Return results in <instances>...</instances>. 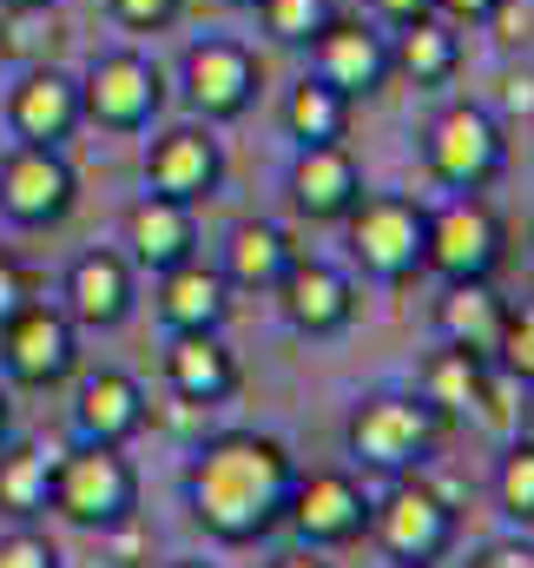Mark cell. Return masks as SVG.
Here are the masks:
<instances>
[{"mask_svg":"<svg viewBox=\"0 0 534 568\" xmlns=\"http://www.w3.org/2000/svg\"><path fill=\"white\" fill-rule=\"evenodd\" d=\"M290 483H297V463L265 429H218L185 463V503H192L198 529L232 549L258 542L284 523Z\"/></svg>","mask_w":534,"mask_h":568,"instance_id":"1","label":"cell"},{"mask_svg":"<svg viewBox=\"0 0 534 568\" xmlns=\"http://www.w3.org/2000/svg\"><path fill=\"white\" fill-rule=\"evenodd\" d=\"M138 509V469L126 463V449L113 443H73L53 463V516H66L73 529H126Z\"/></svg>","mask_w":534,"mask_h":568,"instance_id":"2","label":"cell"},{"mask_svg":"<svg viewBox=\"0 0 534 568\" xmlns=\"http://www.w3.org/2000/svg\"><path fill=\"white\" fill-rule=\"evenodd\" d=\"M442 424H449V417H442L422 390H415V397L383 390V397H363V404L350 410L343 443H350V456H357L363 469H383V476H415V469L429 463V449H435Z\"/></svg>","mask_w":534,"mask_h":568,"instance_id":"3","label":"cell"},{"mask_svg":"<svg viewBox=\"0 0 534 568\" xmlns=\"http://www.w3.org/2000/svg\"><path fill=\"white\" fill-rule=\"evenodd\" d=\"M350 258L383 284H409L422 272V245H429V212L402 192H363L350 205Z\"/></svg>","mask_w":534,"mask_h":568,"instance_id":"4","label":"cell"},{"mask_svg":"<svg viewBox=\"0 0 534 568\" xmlns=\"http://www.w3.org/2000/svg\"><path fill=\"white\" fill-rule=\"evenodd\" d=\"M370 536L383 542L390 562H442L455 549V509L442 489H429L422 476H397V489L383 503H370Z\"/></svg>","mask_w":534,"mask_h":568,"instance_id":"5","label":"cell"},{"mask_svg":"<svg viewBox=\"0 0 534 568\" xmlns=\"http://www.w3.org/2000/svg\"><path fill=\"white\" fill-rule=\"evenodd\" d=\"M502 165H509V140H502V120L489 106L455 100V106L435 113V126H429V172L449 192H482Z\"/></svg>","mask_w":534,"mask_h":568,"instance_id":"6","label":"cell"},{"mask_svg":"<svg viewBox=\"0 0 534 568\" xmlns=\"http://www.w3.org/2000/svg\"><path fill=\"white\" fill-rule=\"evenodd\" d=\"M495 265H502V219L489 212V199L455 192L442 212H429L422 272L462 284V278H495Z\"/></svg>","mask_w":534,"mask_h":568,"instance_id":"7","label":"cell"},{"mask_svg":"<svg viewBox=\"0 0 534 568\" xmlns=\"http://www.w3.org/2000/svg\"><path fill=\"white\" fill-rule=\"evenodd\" d=\"M0 364H7L13 384L53 390V384H66L73 364H80V324H73L66 311H53V304H27V311H13V317L0 324Z\"/></svg>","mask_w":534,"mask_h":568,"instance_id":"8","label":"cell"},{"mask_svg":"<svg viewBox=\"0 0 534 568\" xmlns=\"http://www.w3.org/2000/svg\"><path fill=\"white\" fill-rule=\"evenodd\" d=\"M73 165L60 159V145H27L13 140L0 152V219L40 232V225H60L73 212Z\"/></svg>","mask_w":534,"mask_h":568,"instance_id":"9","label":"cell"},{"mask_svg":"<svg viewBox=\"0 0 534 568\" xmlns=\"http://www.w3.org/2000/svg\"><path fill=\"white\" fill-rule=\"evenodd\" d=\"M284 523H297L304 549H350L370 536V496L350 469H310L290 483Z\"/></svg>","mask_w":534,"mask_h":568,"instance_id":"10","label":"cell"},{"mask_svg":"<svg viewBox=\"0 0 534 568\" xmlns=\"http://www.w3.org/2000/svg\"><path fill=\"white\" fill-rule=\"evenodd\" d=\"M158 100H165L158 67H152L145 53H126V47H120V53H100L93 73L80 80V120L113 126V133L145 126V120L158 113Z\"/></svg>","mask_w":534,"mask_h":568,"instance_id":"11","label":"cell"},{"mask_svg":"<svg viewBox=\"0 0 534 568\" xmlns=\"http://www.w3.org/2000/svg\"><path fill=\"white\" fill-rule=\"evenodd\" d=\"M310 73L324 87H337L343 100H363L383 87L390 73V40L370 27V20H350V13H330L324 33L310 40Z\"/></svg>","mask_w":534,"mask_h":568,"instance_id":"12","label":"cell"},{"mask_svg":"<svg viewBox=\"0 0 534 568\" xmlns=\"http://www.w3.org/2000/svg\"><path fill=\"white\" fill-rule=\"evenodd\" d=\"M218 179H225V152L212 140V126H165L145 152V192L158 199L198 205L218 192Z\"/></svg>","mask_w":534,"mask_h":568,"instance_id":"13","label":"cell"},{"mask_svg":"<svg viewBox=\"0 0 534 568\" xmlns=\"http://www.w3.org/2000/svg\"><path fill=\"white\" fill-rule=\"evenodd\" d=\"M277 304H284V324L297 337H337L357 317V284H350V272H337L324 258H297L277 278Z\"/></svg>","mask_w":534,"mask_h":568,"instance_id":"14","label":"cell"},{"mask_svg":"<svg viewBox=\"0 0 534 568\" xmlns=\"http://www.w3.org/2000/svg\"><path fill=\"white\" fill-rule=\"evenodd\" d=\"M185 93L205 120H238L258 100V60L238 40H198L185 53Z\"/></svg>","mask_w":534,"mask_h":568,"instance_id":"15","label":"cell"},{"mask_svg":"<svg viewBox=\"0 0 534 568\" xmlns=\"http://www.w3.org/2000/svg\"><path fill=\"white\" fill-rule=\"evenodd\" d=\"M145 429V390L126 371H86L73 384V436L80 443H113L126 449Z\"/></svg>","mask_w":534,"mask_h":568,"instance_id":"16","label":"cell"},{"mask_svg":"<svg viewBox=\"0 0 534 568\" xmlns=\"http://www.w3.org/2000/svg\"><path fill=\"white\" fill-rule=\"evenodd\" d=\"M7 126L27 145H60L80 126V80H66L60 67H27L7 93Z\"/></svg>","mask_w":534,"mask_h":568,"instance_id":"17","label":"cell"},{"mask_svg":"<svg viewBox=\"0 0 534 568\" xmlns=\"http://www.w3.org/2000/svg\"><path fill=\"white\" fill-rule=\"evenodd\" d=\"M363 199V172H357V159L337 145H297V165H290V205L304 212V219H317V225H330V219H350V205Z\"/></svg>","mask_w":534,"mask_h":568,"instance_id":"18","label":"cell"},{"mask_svg":"<svg viewBox=\"0 0 534 568\" xmlns=\"http://www.w3.org/2000/svg\"><path fill=\"white\" fill-rule=\"evenodd\" d=\"M165 384H172V397L212 410V404H225L238 390V357L225 351L218 331H172V344H165Z\"/></svg>","mask_w":534,"mask_h":568,"instance_id":"19","label":"cell"},{"mask_svg":"<svg viewBox=\"0 0 534 568\" xmlns=\"http://www.w3.org/2000/svg\"><path fill=\"white\" fill-rule=\"evenodd\" d=\"M133 311V258L120 252H80L66 265V317L86 331H113Z\"/></svg>","mask_w":534,"mask_h":568,"instance_id":"20","label":"cell"},{"mask_svg":"<svg viewBox=\"0 0 534 568\" xmlns=\"http://www.w3.org/2000/svg\"><path fill=\"white\" fill-rule=\"evenodd\" d=\"M126 245H133V265H145L158 278V272L198 258V219H192V205L145 192L133 212H126Z\"/></svg>","mask_w":534,"mask_h":568,"instance_id":"21","label":"cell"},{"mask_svg":"<svg viewBox=\"0 0 534 568\" xmlns=\"http://www.w3.org/2000/svg\"><path fill=\"white\" fill-rule=\"evenodd\" d=\"M232 317V284L218 265L185 258L172 272H158V324L165 331H218Z\"/></svg>","mask_w":534,"mask_h":568,"instance_id":"22","label":"cell"},{"mask_svg":"<svg viewBox=\"0 0 534 568\" xmlns=\"http://www.w3.org/2000/svg\"><path fill=\"white\" fill-rule=\"evenodd\" d=\"M502 317H509V297H502L489 278L449 284L442 304H435V331H442V344L475 351V357H495V344H502Z\"/></svg>","mask_w":534,"mask_h":568,"instance_id":"23","label":"cell"},{"mask_svg":"<svg viewBox=\"0 0 534 568\" xmlns=\"http://www.w3.org/2000/svg\"><path fill=\"white\" fill-rule=\"evenodd\" d=\"M297 265V245H290V232L284 225H270V219H245V225H232V239H225V284L232 291H277V278Z\"/></svg>","mask_w":534,"mask_h":568,"instance_id":"24","label":"cell"},{"mask_svg":"<svg viewBox=\"0 0 534 568\" xmlns=\"http://www.w3.org/2000/svg\"><path fill=\"white\" fill-rule=\"evenodd\" d=\"M53 463L60 449L47 443H0V516L40 523L53 509Z\"/></svg>","mask_w":534,"mask_h":568,"instance_id":"25","label":"cell"},{"mask_svg":"<svg viewBox=\"0 0 534 568\" xmlns=\"http://www.w3.org/2000/svg\"><path fill=\"white\" fill-rule=\"evenodd\" d=\"M489 371H495L489 357L442 344V351L422 364V397H429L442 417H469V410H482V404L495 397V377H489Z\"/></svg>","mask_w":534,"mask_h":568,"instance_id":"26","label":"cell"},{"mask_svg":"<svg viewBox=\"0 0 534 568\" xmlns=\"http://www.w3.org/2000/svg\"><path fill=\"white\" fill-rule=\"evenodd\" d=\"M390 67H402L415 87H442V80L462 67V40H455L449 20L422 13V20L397 27V40H390Z\"/></svg>","mask_w":534,"mask_h":568,"instance_id":"27","label":"cell"},{"mask_svg":"<svg viewBox=\"0 0 534 568\" xmlns=\"http://www.w3.org/2000/svg\"><path fill=\"white\" fill-rule=\"evenodd\" d=\"M350 126V100L337 87H324L317 73H304L290 93H284V133L297 145H337Z\"/></svg>","mask_w":534,"mask_h":568,"instance_id":"28","label":"cell"},{"mask_svg":"<svg viewBox=\"0 0 534 568\" xmlns=\"http://www.w3.org/2000/svg\"><path fill=\"white\" fill-rule=\"evenodd\" d=\"M495 509L509 516V523H534V436H515L509 449H502V463H495Z\"/></svg>","mask_w":534,"mask_h":568,"instance_id":"29","label":"cell"},{"mask_svg":"<svg viewBox=\"0 0 534 568\" xmlns=\"http://www.w3.org/2000/svg\"><path fill=\"white\" fill-rule=\"evenodd\" d=\"M337 7L330 0H258V20H265L270 40H284V47H310L317 33H324V20H330Z\"/></svg>","mask_w":534,"mask_h":568,"instance_id":"30","label":"cell"},{"mask_svg":"<svg viewBox=\"0 0 534 568\" xmlns=\"http://www.w3.org/2000/svg\"><path fill=\"white\" fill-rule=\"evenodd\" d=\"M502 377H515V384H534V304H509V317H502V344H495V357H489Z\"/></svg>","mask_w":534,"mask_h":568,"instance_id":"31","label":"cell"},{"mask_svg":"<svg viewBox=\"0 0 534 568\" xmlns=\"http://www.w3.org/2000/svg\"><path fill=\"white\" fill-rule=\"evenodd\" d=\"M0 568H60V549L33 529V523H13L0 536Z\"/></svg>","mask_w":534,"mask_h":568,"instance_id":"32","label":"cell"},{"mask_svg":"<svg viewBox=\"0 0 534 568\" xmlns=\"http://www.w3.org/2000/svg\"><path fill=\"white\" fill-rule=\"evenodd\" d=\"M185 13V0H113V20L133 27V33H158Z\"/></svg>","mask_w":534,"mask_h":568,"instance_id":"33","label":"cell"},{"mask_svg":"<svg viewBox=\"0 0 534 568\" xmlns=\"http://www.w3.org/2000/svg\"><path fill=\"white\" fill-rule=\"evenodd\" d=\"M27 304H33V284H27V272L0 252V324H7L13 311H27Z\"/></svg>","mask_w":534,"mask_h":568,"instance_id":"34","label":"cell"},{"mask_svg":"<svg viewBox=\"0 0 534 568\" xmlns=\"http://www.w3.org/2000/svg\"><path fill=\"white\" fill-rule=\"evenodd\" d=\"M489 27H495V40H534V13L528 7H515V0H495V13H489Z\"/></svg>","mask_w":534,"mask_h":568,"instance_id":"35","label":"cell"},{"mask_svg":"<svg viewBox=\"0 0 534 568\" xmlns=\"http://www.w3.org/2000/svg\"><path fill=\"white\" fill-rule=\"evenodd\" d=\"M489 13H495V0H435V20H449L455 33L462 27H489Z\"/></svg>","mask_w":534,"mask_h":568,"instance_id":"36","label":"cell"},{"mask_svg":"<svg viewBox=\"0 0 534 568\" xmlns=\"http://www.w3.org/2000/svg\"><path fill=\"white\" fill-rule=\"evenodd\" d=\"M502 113L534 120V73H502Z\"/></svg>","mask_w":534,"mask_h":568,"instance_id":"37","label":"cell"},{"mask_svg":"<svg viewBox=\"0 0 534 568\" xmlns=\"http://www.w3.org/2000/svg\"><path fill=\"white\" fill-rule=\"evenodd\" d=\"M469 568H534V542H495V549H482Z\"/></svg>","mask_w":534,"mask_h":568,"instance_id":"38","label":"cell"},{"mask_svg":"<svg viewBox=\"0 0 534 568\" xmlns=\"http://www.w3.org/2000/svg\"><path fill=\"white\" fill-rule=\"evenodd\" d=\"M377 13H383L390 27H409V20H422V13H435V0H377Z\"/></svg>","mask_w":534,"mask_h":568,"instance_id":"39","label":"cell"},{"mask_svg":"<svg viewBox=\"0 0 534 568\" xmlns=\"http://www.w3.org/2000/svg\"><path fill=\"white\" fill-rule=\"evenodd\" d=\"M270 568H330V562H324V549H304V542H297V549H284V556H270Z\"/></svg>","mask_w":534,"mask_h":568,"instance_id":"40","label":"cell"},{"mask_svg":"<svg viewBox=\"0 0 534 568\" xmlns=\"http://www.w3.org/2000/svg\"><path fill=\"white\" fill-rule=\"evenodd\" d=\"M0 7H53V0H0Z\"/></svg>","mask_w":534,"mask_h":568,"instance_id":"41","label":"cell"},{"mask_svg":"<svg viewBox=\"0 0 534 568\" xmlns=\"http://www.w3.org/2000/svg\"><path fill=\"white\" fill-rule=\"evenodd\" d=\"M0 443H7V390H0Z\"/></svg>","mask_w":534,"mask_h":568,"instance_id":"42","label":"cell"},{"mask_svg":"<svg viewBox=\"0 0 534 568\" xmlns=\"http://www.w3.org/2000/svg\"><path fill=\"white\" fill-rule=\"evenodd\" d=\"M172 568H212V562H172Z\"/></svg>","mask_w":534,"mask_h":568,"instance_id":"43","label":"cell"},{"mask_svg":"<svg viewBox=\"0 0 534 568\" xmlns=\"http://www.w3.org/2000/svg\"><path fill=\"white\" fill-rule=\"evenodd\" d=\"M390 568H429V562H390Z\"/></svg>","mask_w":534,"mask_h":568,"instance_id":"44","label":"cell"},{"mask_svg":"<svg viewBox=\"0 0 534 568\" xmlns=\"http://www.w3.org/2000/svg\"><path fill=\"white\" fill-rule=\"evenodd\" d=\"M232 7H258V0H232Z\"/></svg>","mask_w":534,"mask_h":568,"instance_id":"45","label":"cell"}]
</instances>
